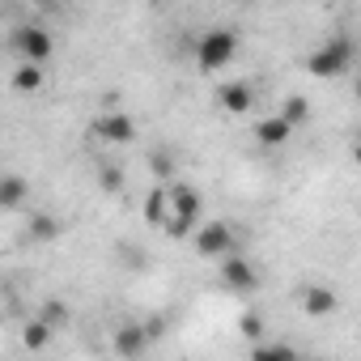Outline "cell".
<instances>
[{
    "mask_svg": "<svg viewBox=\"0 0 361 361\" xmlns=\"http://www.w3.org/2000/svg\"><path fill=\"white\" fill-rule=\"evenodd\" d=\"M336 306H340V302H336V293H331L327 285H310V289L302 293V310H306L310 319H327Z\"/></svg>",
    "mask_w": 361,
    "mask_h": 361,
    "instance_id": "10",
    "label": "cell"
},
{
    "mask_svg": "<svg viewBox=\"0 0 361 361\" xmlns=\"http://www.w3.org/2000/svg\"><path fill=\"white\" fill-rule=\"evenodd\" d=\"M149 5H161V0H149Z\"/></svg>",
    "mask_w": 361,
    "mask_h": 361,
    "instance_id": "25",
    "label": "cell"
},
{
    "mask_svg": "<svg viewBox=\"0 0 361 361\" xmlns=\"http://www.w3.org/2000/svg\"><path fill=\"white\" fill-rule=\"evenodd\" d=\"M35 5H39V9H51V5H56V0H35Z\"/></svg>",
    "mask_w": 361,
    "mask_h": 361,
    "instance_id": "24",
    "label": "cell"
},
{
    "mask_svg": "<svg viewBox=\"0 0 361 361\" xmlns=\"http://www.w3.org/2000/svg\"><path fill=\"white\" fill-rule=\"evenodd\" d=\"M166 196H170L166 234L170 238H192V230L200 226V192L196 188H166Z\"/></svg>",
    "mask_w": 361,
    "mask_h": 361,
    "instance_id": "1",
    "label": "cell"
},
{
    "mask_svg": "<svg viewBox=\"0 0 361 361\" xmlns=\"http://www.w3.org/2000/svg\"><path fill=\"white\" fill-rule=\"evenodd\" d=\"M238 327H243V336H247V340H259V336H264V314L247 310V314L238 319Z\"/></svg>",
    "mask_w": 361,
    "mask_h": 361,
    "instance_id": "19",
    "label": "cell"
},
{
    "mask_svg": "<svg viewBox=\"0 0 361 361\" xmlns=\"http://www.w3.org/2000/svg\"><path fill=\"white\" fill-rule=\"evenodd\" d=\"M281 119H285V123H293V128H298V123H306V119H310V102H306L302 94L285 98V106H281Z\"/></svg>",
    "mask_w": 361,
    "mask_h": 361,
    "instance_id": "17",
    "label": "cell"
},
{
    "mask_svg": "<svg viewBox=\"0 0 361 361\" xmlns=\"http://www.w3.org/2000/svg\"><path fill=\"white\" fill-rule=\"evenodd\" d=\"M26 196H30L26 178H18V174H5V178H0V209H22Z\"/></svg>",
    "mask_w": 361,
    "mask_h": 361,
    "instance_id": "12",
    "label": "cell"
},
{
    "mask_svg": "<svg viewBox=\"0 0 361 361\" xmlns=\"http://www.w3.org/2000/svg\"><path fill=\"white\" fill-rule=\"evenodd\" d=\"M60 221L56 217H47V213H39V217H30V238H39V243H56L60 238Z\"/></svg>",
    "mask_w": 361,
    "mask_h": 361,
    "instance_id": "16",
    "label": "cell"
},
{
    "mask_svg": "<svg viewBox=\"0 0 361 361\" xmlns=\"http://www.w3.org/2000/svg\"><path fill=\"white\" fill-rule=\"evenodd\" d=\"M13 90H18V94H39V90H43V64L22 60L18 73H13Z\"/></svg>",
    "mask_w": 361,
    "mask_h": 361,
    "instance_id": "13",
    "label": "cell"
},
{
    "mask_svg": "<svg viewBox=\"0 0 361 361\" xmlns=\"http://www.w3.org/2000/svg\"><path fill=\"white\" fill-rule=\"evenodd\" d=\"M255 357L259 361H268V357H293V348L289 344H255Z\"/></svg>",
    "mask_w": 361,
    "mask_h": 361,
    "instance_id": "21",
    "label": "cell"
},
{
    "mask_svg": "<svg viewBox=\"0 0 361 361\" xmlns=\"http://www.w3.org/2000/svg\"><path fill=\"white\" fill-rule=\"evenodd\" d=\"M98 178H102V192H119V188H123V174H119L115 166H102Z\"/></svg>",
    "mask_w": 361,
    "mask_h": 361,
    "instance_id": "22",
    "label": "cell"
},
{
    "mask_svg": "<svg viewBox=\"0 0 361 361\" xmlns=\"http://www.w3.org/2000/svg\"><path fill=\"white\" fill-rule=\"evenodd\" d=\"M145 344H149V331L136 327V323H123V327L115 331V353H123V357H140Z\"/></svg>",
    "mask_w": 361,
    "mask_h": 361,
    "instance_id": "11",
    "label": "cell"
},
{
    "mask_svg": "<svg viewBox=\"0 0 361 361\" xmlns=\"http://www.w3.org/2000/svg\"><path fill=\"white\" fill-rule=\"evenodd\" d=\"M166 217H170V196H166V188L157 183V188L145 196V221H149V226H166Z\"/></svg>",
    "mask_w": 361,
    "mask_h": 361,
    "instance_id": "14",
    "label": "cell"
},
{
    "mask_svg": "<svg viewBox=\"0 0 361 361\" xmlns=\"http://www.w3.org/2000/svg\"><path fill=\"white\" fill-rule=\"evenodd\" d=\"M94 132H98L102 140H111V145H128V140L136 136V123H132V115H123V111H111V115L94 119Z\"/></svg>",
    "mask_w": 361,
    "mask_h": 361,
    "instance_id": "7",
    "label": "cell"
},
{
    "mask_svg": "<svg viewBox=\"0 0 361 361\" xmlns=\"http://www.w3.org/2000/svg\"><path fill=\"white\" fill-rule=\"evenodd\" d=\"M13 43H18V56H22V60H30V64H47V60H51V51H56V39H51L43 26H22Z\"/></svg>",
    "mask_w": 361,
    "mask_h": 361,
    "instance_id": "4",
    "label": "cell"
},
{
    "mask_svg": "<svg viewBox=\"0 0 361 361\" xmlns=\"http://www.w3.org/2000/svg\"><path fill=\"white\" fill-rule=\"evenodd\" d=\"M196 251L204 259H221L226 251H234V230L226 221H209V226H196Z\"/></svg>",
    "mask_w": 361,
    "mask_h": 361,
    "instance_id": "5",
    "label": "cell"
},
{
    "mask_svg": "<svg viewBox=\"0 0 361 361\" xmlns=\"http://www.w3.org/2000/svg\"><path fill=\"white\" fill-rule=\"evenodd\" d=\"M51 323H43V319H35V323H26V331H22V344L30 348V353H39V348H47V340H51Z\"/></svg>",
    "mask_w": 361,
    "mask_h": 361,
    "instance_id": "15",
    "label": "cell"
},
{
    "mask_svg": "<svg viewBox=\"0 0 361 361\" xmlns=\"http://www.w3.org/2000/svg\"><path fill=\"white\" fill-rule=\"evenodd\" d=\"M234 56H238V35H234V30H226V26H217V30H204V35L196 39V64H200L204 73H217V68H226Z\"/></svg>",
    "mask_w": 361,
    "mask_h": 361,
    "instance_id": "3",
    "label": "cell"
},
{
    "mask_svg": "<svg viewBox=\"0 0 361 361\" xmlns=\"http://www.w3.org/2000/svg\"><path fill=\"white\" fill-rule=\"evenodd\" d=\"M39 319H43V323H51V327H56V323H64V319H68V306H64V302H47V306H43V314H39Z\"/></svg>",
    "mask_w": 361,
    "mask_h": 361,
    "instance_id": "20",
    "label": "cell"
},
{
    "mask_svg": "<svg viewBox=\"0 0 361 361\" xmlns=\"http://www.w3.org/2000/svg\"><path fill=\"white\" fill-rule=\"evenodd\" d=\"M221 285H226V289H234V293H251V289L259 285V272H255L243 255L226 251V255H221Z\"/></svg>",
    "mask_w": 361,
    "mask_h": 361,
    "instance_id": "6",
    "label": "cell"
},
{
    "mask_svg": "<svg viewBox=\"0 0 361 361\" xmlns=\"http://www.w3.org/2000/svg\"><path fill=\"white\" fill-rule=\"evenodd\" d=\"M306 68H310V77H319V81H331V77L348 73V68H353V39H348V35L327 39L323 47H314V56L306 60Z\"/></svg>",
    "mask_w": 361,
    "mask_h": 361,
    "instance_id": "2",
    "label": "cell"
},
{
    "mask_svg": "<svg viewBox=\"0 0 361 361\" xmlns=\"http://www.w3.org/2000/svg\"><path fill=\"white\" fill-rule=\"evenodd\" d=\"M289 136H293V123H285L281 115H272V119H259V123H255V140H259L264 149H281Z\"/></svg>",
    "mask_w": 361,
    "mask_h": 361,
    "instance_id": "9",
    "label": "cell"
},
{
    "mask_svg": "<svg viewBox=\"0 0 361 361\" xmlns=\"http://www.w3.org/2000/svg\"><path fill=\"white\" fill-rule=\"evenodd\" d=\"M145 331H149V340H153V336H161V331H166V319H149V323H145Z\"/></svg>",
    "mask_w": 361,
    "mask_h": 361,
    "instance_id": "23",
    "label": "cell"
},
{
    "mask_svg": "<svg viewBox=\"0 0 361 361\" xmlns=\"http://www.w3.org/2000/svg\"><path fill=\"white\" fill-rule=\"evenodd\" d=\"M149 170H153V178H157V183H166V178L174 174V161H170V153H153V157H149Z\"/></svg>",
    "mask_w": 361,
    "mask_h": 361,
    "instance_id": "18",
    "label": "cell"
},
{
    "mask_svg": "<svg viewBox=\"0 0 361 361\" xmlns=\"http://www.w3.org/2000/svg\"><path fill=\"white\" fill-rule=\"evenodd\" d=\"M217 102H221V111H230V115H247L251 102H255V94H251L247 81H226V85L217 90Z\"/></svg>",
    "mask_w": 361,
    "mask_h": 361,
    "instance_id": "8",
    "label": "cell"
}]
</instances>
